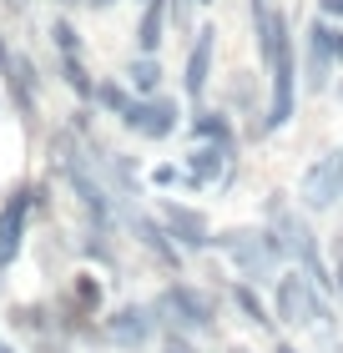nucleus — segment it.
Instances as JSON below:
<instances>
[{"mask_svg":"<svg viewBox=\"0 0 343 353\" xmlns=\"http://www.w3.org/2000/svg\"><path fill=\"white\" fill-rule=\"evenodd\" d=\"M56 71H61V81L81 96V106H96V81H91V71L81 66V56H56Z\"/></svg>","mask_w":343,"mask_h":353,"instance_id":"a211bd4d","label":"nucleus"},{"mask_svg":"<svg viewBox=\"0 0 343 353\" xmlns=\"http://www.w3.org/2000/svg\"><path fill=\"white\" fill-rule=\"evenodd\" d=\"M126 86L137 96H157L161 91V66L157 56H132V66H126Z\"/></svg>","mask_w":343,"mask_h":353,"instance_id":"6ab92c4d","label":"nucleus"},{"mask_svg":"<svg viewBox=\"0 0 343 353\" xmlns=\"http://www.w3.org/2000/svg\"><path fill=\"white\" fill-rule=\"evenodd\" d=\"M192 10H197V0H167V15L177 30H192Z\"/></svg>","mask_w":343,"mask_h":353,"instance_id":"393cba45","label":"nucleus"},{"mask_svg":"<svg viewBox=\"0 0 343 353\" xmlns=\"http://www.w3.org/2000/svg\"><path fill=\"white\" fill-rule=\"evenodd\" d=\"M227 298H233V308H237L242 318H248L253 328H273V323H277V318L268 313V303L257 298V283H248V278H237L233 288H227Z\"/></svg>","mask_w":343,"mask_h":353,"instance_id":"dca6fc26","label":"nucleus"},{"mask_svg":"<svg viewBox=\"0 0 343 353\" xmlns=\"http://www.w3.org/2000/svg\"><path fill=\"white\" fill-rule=\"evenodd\" d=\"M157 313H167L161 323L182 328V333H212L217 328V298L197 283H172L167 293L157 298Z\"/></svg>","mask_w":343,"mask_h":353,"instance_id":"20e7f679","label":"nucleus"},{"mask_svg":"<svg viewBox=\"0 0 343 353\" xmlns=\"http://www.w3.org/2000/svg\"><path fill=\"white\" fill-rule=\"evenodd\" d=\"M6 91H10L15 111H21V121H26V126H36V91H41V76H36V61H30L26 51H15V56H10Z\"/></svg>","mask_w":343,"mask_h":353,"instance_id":"ddd939ff","label":"nucleus"},{"mask_svg":"<svg viewBox=\"0 0 343 353\" xmlns=\"http://www.w3.org/2000/svg\"><path fill=\"white\" fill-rule=\"evenodd\" d=\"M132 101H137V96L126 91L121 81H96V106H101L106 117H121V111L132 106Z\"/></svg>","mask_w":343,"mask_h":353,"instance_id":"4be33fe9","label":"nucleus"},{"mask_svg":"<svg viewBox=\"0 0 343 353\" xmlns=\"http://www.w3.org/2000/svg\"><path fill=\"white\" fill-rule=\"evenodd\" d=\"M338 101H343V81H338Z\"/></svg>","mask_w":343,"mask_h":353,"instance_id":"f704fd0d","label":"nucleus"},{"mask_svg":"<svg viewBox=\"0 0 343 353\" xmlns=\"http://www.w3.org/2000/svg\"><path fill=\"white\" fill-rule=\"evenodd\" d=\"M51 46H56V56H81V36H76V26L66 21V15L51 21Z\"/></svg>","mask_w":343,"mask_h":353,"instance_id":"b1692460","label":"nucleus"},{"mask_svg":"<svg viewBox=\"0 0 343 353\" xmlns=\"http://www.w3.org/2000/svg\"><path fill=\"white\" fill-rule=\"evenodd\" d=\"M86 6H91V10H111L117 0H86Z\"/></svg>","mask_w":343,"mask_h":353,"instance_id":"c756f323","label":"nucleus"},{"mask_svg":"<svg viewBox=\"0 0 343 353\" xmlns=\"http://www.w3.org/2000/svg\"><path fill=\"white\" fill-rule=\"evenodd\" d=\"M197 6H212V0H197Z\"/></svg>","mask_w":343,"mask_h":353,"instance_id":"c9c22d12","label":"nucleus"},{"mask_svg":"<svg viewBox=\"0 0 343 353\" xmlns=\"http://www.w3.org/2000/svg\"><path fill=\"white\" fill-rule=\"evenodd\" d=\"M212 248L222 252L227 263L237 268V278H248V283H277V272H283L288 263V252L283 243H277V232L268 228H227L212 237Z\"/></svg>","mask_w":343,"mask_h":353,"instance_id":"f03ea898","label":"nucleus"},{"mask_svg":"<svg viewBox=\"0 0 343 353\" xmlns=\"http://www.w3.org/2000/svg\"><path fill=\"white\" fill-rule=\"evenodd\" d=\"M333 293L343 298V237L333 243Z\"/></svg>","mask_w":343,"mask_h":353,"instance_id":"bb28decb","label":"nucleus"},{"mask_svg":"<svg viewBox=\"0 0 343 353\" xmlns=\"http://www.w3.org/2000/svg\"><path fill=\"white\" fill-rule=\"evenodd\" d=\"M56 6H81V0H56Z\"/></svg>","mask_w":343,"mask_h":353,"instance_id":"473e14b6","label":"nucleus"},{"mask_svg":"<svg viewBox=\"0 0 343 353\" xmlns=\"http://www.w3.org/2000/svg\"><path fill=\"white\" fill-rule=\"evenodd\" d=\"M126 228L137 232V243H141L146 252H152V258H157L161 268H172V272L182 268V258H187V252L172 243V232L161 228V217H146V212H126Z\"/></svg>","mask_w":343,"mask_h":353,"instance_id":"f8f14e48","label":"nucleus"},{"mask_svg":"<svg viewBox=\"0 0 343 353\" xmlns=\"http://www.w3.org/2000/svg\"><path fill=\"white\" fill-rule=\"evenodd\" d=\"M308 36H313L323 51H329L338 66H343V21H329V15H318V21L308 26Z\"/></svg>","mask_w":343,"mask_h":353,"instance_id":"aec40b11","label":"nucleus"},{"mask_svg":"<svg viewBox=\"0 0 343 353\" xmlns=\"http://www.w3.org/2000/svg\"><path fill=\"white\" fill-rule=\"evenodd\" d=\"M273 353H298V348H293V343H277V348H273Z\"/></svg>","mask_w":343,"mask_h":353,"instance_id":"7c9ffc66","label":"nucleus"},{"mask_svg":"<svg viewBox=\"0 0 343 353\" xmlns=\"http://www.w3.org/2000/svg\"><path fill=\"white\" fill-rule=\"evenodd\" d=\"M141 6H146V0H141Z\"/></svg>","mask_w":343,"mask_h":353,"instance_id":"e433bc0d","label":"nucleus"},{"mask_svg":"<svg viewBox=\"0 0 343 353\" xmlns=\"http://www.w3.org/2000/svg\"><path fill=\"white\" fill-rule=\"evenodd\" d=\"M161 353H197V348H192V339H187L182 328H167V343H161Z\"/></svg>","mask_w":343,"mask_h":353,"instance_id":"a878e982","label":"nucleus"},{"mask_svg":"<svg viewBox=\"0 0 343 353\" xmlns=\"http://www.w3.org/2000/svg\"><path fill=\"white\" fill-rule=\"evenodd\" d=\"M146 182L167 192V187H192V176H187V167H182V162H157L152 172H146Z\"/></svg>","mask_w":343,"mask_h":353,"instance_id":"5701e85b","label":"nucleus"},{"mask_svg":"<svg viewBox=\"0 0 343 353\" xmlns=\"http://www.w3.org/2000/svg\"><path fill=\"white\" fill-rule=\"evenodd\" d=\"M71 298H76V313H96L101 308V298H106V288L91 278V272H76V283H71Z\"/></svg>","mask_w":343,"mask_h":353,"instance_id":"412c9836","label":"nucleus"},{"mask_svg":"<svg viewBox=\"0 0 343 353\" xmlns=\"http://www.w3.org/2000/svg\"><path fill=\"white\" fill-rule=\"evenodd\" d=\"M157 328H161L157 308H146V303H121V308L101 323V339L111 348H121V353H141L146 343L157 339Z\"/></svg>","mask_w":343,"mask_h":353,"instance_id":"423d86ee","label":"nucleus"},{"mask_svg":"<svg viewBox=\"0 0 343 353\" xmlns=\"http://www.w3.org/2000/svg\"><path fill=\"white\" fill-rule=\"evenodd\" d=\"M333 71H338V61L323 51L313 36H303V76H308V91H329L333 86Z\"/></svg>","mask_w":343,"mask_h":353,"instance_id":"2eb2a0df","label":"nucleus"},{"mask_svg":"<svg viewBox=\"0 0 343 353\" xmlns=\"http://www.w3.org/2000/svg\"><path fill=\"white\" fill-rule=\"evenodd\" d=\"M117 121L126 132H137L141 141H167L177 126H182V106H177L172 96H137Z\"/></svg>","mask_w":343,"mask_h":353,"instance_id":"0eeeda50","label":"nucleus"},{"mask_svg":"<svg viewBox=\"0 0 343 353\" xmlns=\"http://www.w3.org/2000/svg\"><path fill=\"white\" fill-rule=\"evenodd\" d=\"M273 308H277V323H288V328H318V333H329V328H323V318H329L323 293L303 278V268H283V272H277Z\"/></svg>","mask_w":343,"mask_h":353,"instance_id":"7ed1b4c3","label":"nucleus"},{"mask_svg":"<svg viewBox=\"0 0 343 353\" xmlns=\"http://www.w3.org/2000/svg\"><path fill=\"white\" fill-rule=\"evenodd\" d=\"M227 353H253V348H227Z\"/></svg>","mask_w":343,"mask_h":353,"instance_id":"72a5a7b5","label":"nucleus"},{"mask_svg":"<svg viewBox=\"0 0 343 353\" xmlns=\"http://www.w3.org/2000/svg\"><path fill=\"white\" fill-rule=\"evenodd\" d=\"M167 0H146L141 6V21H137V56H157L161 41H167Z\"/></svg>","mask_w":343,"mask_h":353,"instance_id":"4468645a","label":"nucleus"},{"mask_svg":"<svg viewBox=\"0 0 343 353\" xmlns=\"http://www.w3.org/2000/svg\"><path fill=\"white\" fill-rule=\"evenodd\" d=\"M161 228L172 232V243L182 252H207L212 248V222L207 212H197V207L177 202V197H161Z\"/></svg>","mask_w":343,"mask_h":353,"instance_id":"1a4fd4ad","label":"nucleus"},{"mask_svg":"<svg viewBox=\"0 0 343 353\" xmlns=\"http://www.w3.org/2000/svg\"><path fill=\"white\" fill-rule=\"evenodd\" d=\"M212 51H217V26H197V30H192V51H187V71H182V96H187V101H202V96H207Z\"/></svg>","mask_w":343,"mask_h":353,"instance_id":"9b49d317","label":"nucleus"},{"mask_svg":"<svg viewBox=\"0 0 343 353\" xmlns=\"http://www.w3.org/2000/svg\"><path fill=\"white\" fill-rule=\"evenodd\" d=\"M318 10L329 15V21H343V0H318Z\"/></svg>","mask_w":343,"mask_h":353,"instance_id":"cd10ccee","label":"nucleus"},{"mask_svg":"<svg viewBox=\"0 0 343 353\" xmlns=\"http://www.w3.org/2000/svg\"><path fill=\"white\" fill-rule=\"evenodd\" d=\"M36 212V187H15L6 202H0V272H6L26 248V222Z\"/></svg>","mask_w":343,"mask_h":353,"instance_id":"6e6552de","label":"nucleus"},{"mask_svg":"<svg viewBox=\"0 0 343 353\" xmlns=\"http://www.w3.org/2000/svg\"><path fill=\"white\" fill-rule=\"evenodd\" d=\"M343 197V147L323 152L318 162H308V172L298 176V202L303 212H333Z\"/></svg>","mask_w":343,"mask_h":353,"instance_id":"39448f33","label":"nucleus"},{"mask_svg":"<svg viewBox=\"0 0 343 353\" xmlns=\"http://www.w3.org/2000/svg\"><path fill=\"white\" fill-rule=\"evenodd\" d=\"M257 56H263V66L273 76L268 111H263V121H253V137L263 141L273 132H283L293 121V111H298V46L288 36V15L283 10H273V26H268V36L257 41Z\"/></svg>","mask_w":343,"mask_h":353,"instance_id":"f257e3e1","label":"nucleus"},{"mask_svg":"<svg viewBox=\"0 0 343 353\" xmlns=\"http://www.w3.org/2000/svg\"><path fill=\"white\" fill-rule=\"evenodd\" d=\"M192 137H197V141H217V147L237 152V132H233V121H227L222 111H197V117H192Z\"/></svg>","mask_w":343,"mask_h":353,"instance_id":"f3484780","label":"nucleus"},{"mask_svg":"<svg viewBox=\"0 0 343 353\" xmlns=\"http://www.w3.org/2000/svg\"><path fill=\"white\" fill-rule=\"evenodd\" d=\"M0 76H10V46H6V36H0Z\"/></svg>","mask_w":343,"mask_h":353,"instance_id":"c85d7f7f","label":"nucleus"},{"mask_svg":"<svg viewBox=\"0 0 343 353\" xmlns=\"http://www.w3.org/2000/svg\"><path fill=\"white\" fill-rule=\"evenodd\" d=\"M233 162H237V152H227V147H217V141H197L187 157H182V167H187V176H192V187H227L233 182Z\"/></svg>","mask_w":343,"mask_h":353,"instance_id":"9d476101","label":"nucleus"},{"mask_svg":"<svg viewBox=\"0 0 343 353\" xmlns=\"http://www.w3.org/2000/svg\"><path fill=\"white\" fill-rule=\"evenodd\" d=\"M0 353H15V348H10V343H6V339H0Z\"/></svg>","mask_w":343,"mask_h":353,"instance_id":"2f4dec72","label":"nucleus"}]
</instances>
